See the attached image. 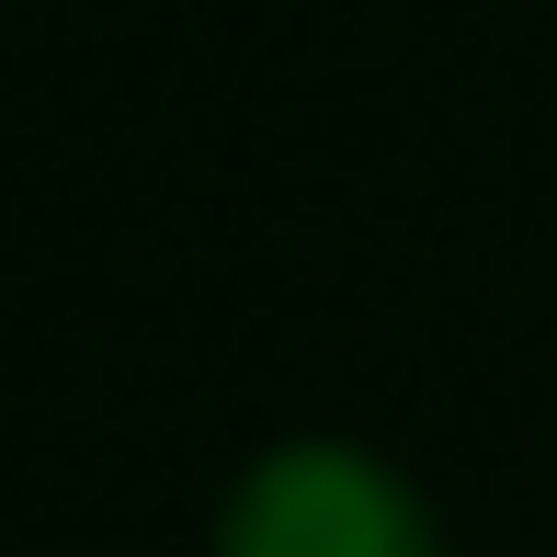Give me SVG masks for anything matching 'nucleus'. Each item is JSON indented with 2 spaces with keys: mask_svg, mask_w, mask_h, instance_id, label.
I'll return each mask as SVG.
<instances>
[{
  "mask_svg": "<svg viewBox=\"0 0 557 557\" xmlns=\"http://www.w3.org/2000/svg\"><path fill=\"white\" fill-rule=\"evenodd\" d=\"M216 557H444V535H433V500L387 455L296 433L227 478Z\"/></svg>",
  "mask_w": 557,
  "mask_h": 557,
  "instance_id": "obj_1",
  "label": "nucleus"
}]
</instances>
